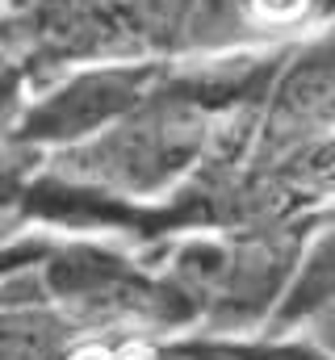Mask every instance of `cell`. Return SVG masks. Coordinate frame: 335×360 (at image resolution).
<instances>
[{
  "label": "cell",
  "instance_id": "obj_1",
  "mask_svg": "<svg viewBox=\"0 0 335 360\" xmlns=\"http://www.w3.org/2000/svg\"><path fill=\"white\" fill-rule=\"evenodd\" d=\"M310 222L197 226L164 243L151 260L189 314V335H255L293 281Z\"/></svg>",
  "mask_w": 335,
  "mask_h": 360
},
{
  "label": "cell",
  "instance_id": "obj_2",
  "mask_svg": "<svg viewBox=\"0 0 335 360\" xmlns=\"http://www.w3.org/2000/svg\"><path fill=\"white\" fill-rule=\"evenodd\" d=\"M30 248L46 302L76 327L80 340L134 335L172 344L189 335V314L156 264L122 243L92 235H38Z\"/></svg>",
  "mask_w": 335,
  "mask_h": 360
},
{
  "label": "cell",
  "instance_id": "obj_3",
  "mask_svg": "<svg viewBox=\"0 0 335 360\" xmlns=\"http://www.w3.org/2000/svg\"><path fill=\"white\" fill-rule=\"evenodd\" d=\"M147 59L184 68L251 51H281L335 21V0H130Z\"/></svg>",
  "mask_w": 335,
  "mask_h": 360
},
{
  "label": "cell",
  "instance_id": "obj_4",
  "mask_svg": "<svg viewBox=\"0 0 335 360\" xmlns=\"http://www.w3.org/2000/svg\"><path fill=\"white\" fill-rule=\"evenodd\" d=\"M168 63L156 59H122V63H92L63 72L55 80L34 84L25 96L21 122L8 143L51 160L88 139L105 134L113 122H122L147 92L164 80Z\"/></svg>",
  "mask_w": 335,
  "mask_h": 360
},
{
  "label": "cell",
  "instance_id": "obj_5",
  "mask_svg": "<svg viewBox=\"0 0 335 360\" xmlns=\"http://www.w3.org/2000/svg\"><path fill=\"white\" fill-rule=\"evenodd\" d=\"M8 34L30 89L92 63L147 59L122 0H21L8 13Z\"/></svg>",
  "mask_w": 335,
  "mask_h": 360
},
{
  "label": "cell",
  "instance_id": "obj_6",
  "mask_svg": "<svg viewBox=\"0 0 335 360\" xmlns=\"http://www.w3.org/2000/svg\"><path fill=\"white\" fill-rule=\"evenodd\" d=\"M335 126V21L281 46L272 76L251 109L248 164L260 168Z\"/></svg>",
  "mask_w": 335,
  "mask_h": 360
},
{
  "label": "cell",
  "instance_id": "obj_7",
  "mask_svg": "<svg viewBox=\"0 0 335 360\" xmlns=\"http://www.w3.org/2000/svg\"><path fill=\"white\" fill-rule=\"evenodd\" d=\"M331 302H335V201L323 214L310 218L302 252H298L293 281H289L268 331H281V335L298 331V323H306L315 310H323Z\"/></svg>",
  "mask_w": 335,
  "mask_h": 360
},
{
  "label": "cell",
  "instance_id": "obj_8",
  "mask_svg": "<svg viewBox=\"0 0 335 360\" xmlns=\"http://www.w3.org/2000/svg\"><path fill=\"white\" fill-rule=\"evenodd\" d=\"M176 360H323L302 335L255 331V335H184L172 340Z\"/></svg>",
  "mask_w": 335,
  "mask_h": 360
},
{
  "label": "cell",
  "instance_id": "obj_9",
  "mask_svg": "<svg viewBox=\"0 0 335 360\" xmlns=\"http://www.w3.org/2000/svg\"><path fill=\"white\" fill-rule=\"evenodd\" d=\"M63 360H176V352L172 344H160V340L96 335V340H76V348Z\"/></svg>",
  "mask_w": 335,
  "mask_h": 360
},
{
  "label": "cell",
  "instance_id": "obj_10",
  "mask_svg": "<svg viewBox=\"0 0 335 360\" xmlns=\"http://www.w3.org/2000/svg\"><path fill=\"white\" fill-rule=\"evenodd\" d=\"M25 96H30V80L17 63H0V147L13 139L17 122H21V109H25Z\"/></svg>",
  "mask_w": 335,
  "mask_h": 360
},
{
  "label": "cell",
  "instance_id": "obj_11",
  "mask_svg": "<svg viewBox=\"0 0 335 360\" xmlns=\"http://www.w3.org/2000/svg\"><path fill=\"white\" fill-rule=\"evenodd\" d=\"M285 335H289V331H285ZM293 335H302L323 360H335V302L323 306V310H315L306 323H298Z\"/></svg>",
  "mask_w": 335,
  "mask_h": 360
}]
</instances>
